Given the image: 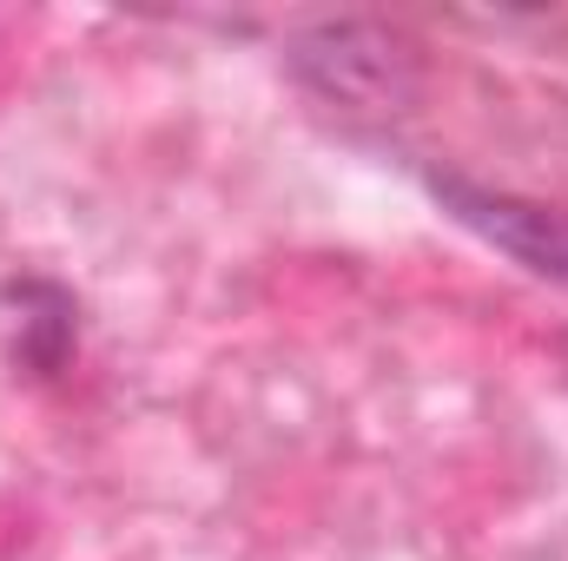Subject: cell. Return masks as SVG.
Wrapping results in <instances>:
<instances>
[{
    "mask_svg": "<svg viewBox=\"0 0 568 561\" xmlns=\"http://www.w3.org/2000/svg\"><path fill=\"white\" fill-rule=\"evenodd\" d=\"M0 350L27 377H60L80 350V304L53 278H7L0 284Z\"/></svg>",
    "mask_w": 568,
    "mask_h": 561,
    "instance_id": "3",
    "label": "cell"
},
{
    "mask_svg": "<svg viewBox=\"0 0 568 561\" xmlns=\"http://www.w3.org/2000/svg\"><path fill=\"white\" fill-rule=\"evenodd\" d=\"M284 67L337 113L357 120H397L424 100V53L404 27L337 13V20H304L284 40Z\"/></svg>",
    "mask_w": 568,
    "mask_h": 561,
    "instance_id": "1",
    "label": "cell"
},
{
    "mask_svg": "<svg viewBox=\"0 0 568 561\" xmlns=\"http://www.w3.org/2000/svg\"><path fill=\"white\" fill-rule=\"evenodd\" d=\"M424 185L463 232H476L483 245L516 258L529 278L568 284V205L523 198V192H503V185H476L463 172H429Z\"/></svg>",
    "mask_w": 568,
    "mask_h": 561,
    "instance_id": "2",
    "label": "cell"
}]
</instances>
